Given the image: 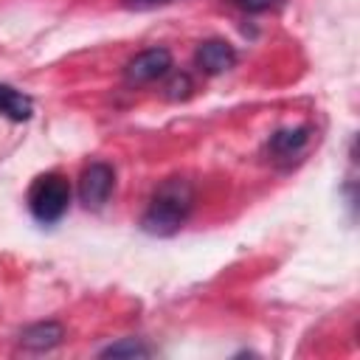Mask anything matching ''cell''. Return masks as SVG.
<instances>
[{
  "mask_svg": "<svg viewBox=\"0 0 360 360\" xmlns=\"http://www.w3.org/2000/svg\"><path fill=\"white\" fill-rule=\"evenodd\" d=\"M194 205V188L183 177H169L158 186L149 200L146 214L141 217V228L152 236H172L183 228Z\"/></svg>",
  "mask_w": 360,
  "mask_h": 360,
  "instance_id": "1",
  "label": "cell"
},
{
  "mask_svg": "<svg viewBox=\"0 0 360 360\" xmlns=\"http://www.w3.org/2000/svg\"><path fill=\"white\" fill-rule=\"evenodd\" d=\"M70 205V183L65 174L59 172H48V174H39L31 188H28V211L37 222L42 225H51V222H59L65 217Z\"/></svg>",
  "mask_w": 360,
  "mask_h": 360,
  "instance_id": "2",
  "label": "cell"
},
{
  "mask_svg": "<svg viewBox=\"0 0 360 360\" xmlns=\"http://www.w3.org/2000/svg\"><path fill=\"white\" fill-rule=\"evenodd\" d=\"M115 186V172L110 163H90L84 166L82 177H79V200L84 208H101L110 200V191Z\"/></svg>",
  "mask_w": 360,
  "mask_h": 360,
  "instance_id": "3",
  "label": "cell"
},
{
  "mask_svg": "<svg viewBox=\"0 0 360 360\" xmlns=\"http://www.w3.org/2000/svg\"><path fill=\"white\" fill-rule=\"evenodd\" d=\"M169 68H172V53L166 48H146L127 62L124 79L129 84H149V82L166 76Z\"/></svg>",
  "mask_w": 360,
  "mask_h": 360,
  "instance_id": "4",
  "label": "cell"
},
{
  "mask_svg": "<svg viewBox=\"0 0 360 360\" xmlns=\"http://www.w3.org/2000/svg\"><path fill=\"white\" fill-rule=\"evenodd\" d=\"M194 59H197V68H200L202 73L217 76V73H225V70H231V68L236 65V51H233V45L225 42V39H205V42L197 48Z\"/></svg>",
  "mask_w": 360,
  "mask_h": 360,
  "instance_id": "5",
  "label": "cell"
},
{
  "mask_svg": "<svg viewBox=\"0 0 360 360\" xmlns=\"http://www.w3.org/2000/svg\"><path fill=\"white\" fill-rule=\"evenodd\" d=\"M65 338V329L53 321H42V323H31L20 332V346L22 349H31V352H45V349H53L59 346Z\"/></svg>",
  "mask_w": 360,
  "mask_h": 360,
  "instance_id": "6",
  "label": "cell"
},
{
  "mask_svg": "<svg viewBox=\"0 0 360 360\" xmlns=\"http://www.w3.org/2000/svg\"><path fill=\"white\" fill-rule=\"evenodd\" d=\"M309 141V127H290V129H278L270 138V152L276 158H292L304 149V143Z\"/></svg>",
  "mask_w": 360,
  "mask_h": 360,
  "instance_id": "7",
  "label": "cell"
},
{
  "mask_svg": "<svg viewBox=\"0 0 360 360\" xmlns=\"http://www.w3.org/2000/svg\"><path fill=\"white\" fill-rule=\"evenodd\" d=\"M31 112H34V101L25 93L14 90L8 84H0V115H6L11 121H25V118H31Z\"/></svg>",
  "mask_w": 360,
  "mask_h": 360,
  "instance_id": "8",
  "label": "cell"
},
{
  "mask_svg": "<svg viewBox=\"0 0 360 360\" xmlns=\"http://www.w3.org/2000/svg\"><path fill=\"white\" fill-rule=\"evenodd\" d=\"M101 357H149V346L135 338H124V340L107 346L101 352Z\"/></svg>",
  "mask_w": 360,
  "mask_h": 360,
  "instance_id": "9",
  "label": "cell"
},
{
  "mask_svg": "<svg viewBox=\"0 0 360 360\" xmlns=\"http://www.w3.org/2000/svg\"><path fill=\"white\" fill-rule=\"evenodd\" d=\"M188 93H191V79H188L186 73L174 76V79L166 84V96H169V98H188Z\"/></svg>",
  "mask_w": 360,
  "mask_h": 360,
  "instance_id": "10",
  "label": "cell"
},
{
  "mask_svg": "<svg viewBox=\"0 0 360 360\" xmlns=\"http://www.w3.org/2000/svg\"><path fill=\"white\" fill-rule=\"evenodd\" d=\"M245 11H264V8H270V6H276L278 0H236Z\"/></svg>",
  "mask_w": 360,
  "mask_h": 360,
  "instance_id": "11",
  "label": "cell"
},
{
  "mask_svg": "<svg viewBox=\"0 0 360 360\" xmlns=\"http://www.w3.org/2000/svg\"><path fill=\"white\" fill-rule=\"evenodd\" d=\"M129 6H155V3H166V0H127Z\"/></svg>",
  "mask_w": 360,
  "mask_h": 360,
  "instance_id": "12",
  "label": "cell"
}]
</instances>
